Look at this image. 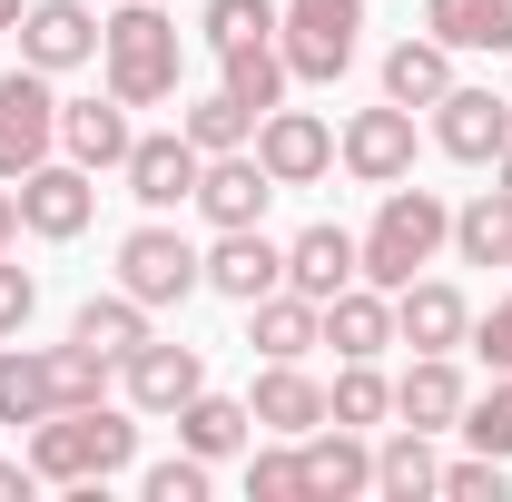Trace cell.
<instances>
[{"label":"cell","instance_id":"1","mask_svg":"<svg viewBox=\"0 0 512 502\" xmlns=\"http://www.w3.org/2000/svg\"><path fill=\"white\" fill-rule=\"evenodd\" d=\"M30 463H40V483H109V473L138 463V424L109 414V404L40 414V424H30Z\"/></svg>","mask_w":512,"mask_h":502},{"label":"cell","instance_id":"2","mask_svg":"<svg viewBox=\"0 0 512 502\" xmlns=\"http://www.w3.org/2000/svg\"><path fill=\"white\" fill-rule=\"evenodd\" d=\"M444 237H453V207H444L434 188H404V178H394L384 207H375V227L355 237V247H365V286H384V296H394V286H414V266H434Z\"/></svg>","mask_w":512,"mask_h":502},{"label":"cell","instance_id":"3","mask_svg":"<svg viewBox=\"0 0 512 502\" xmlns=\"http://www.w3.org/2000/svg\"><path fill=\"white\" fill-rule=\"evenodd\" d=\"M99 60H109V89L128 109L178 99V20H158V0H128L119 20H99Z\"/></svg>","mask_w":512,"mask_h":502},{"label":"cell","instance_id":"4","mask_svg":"<svg viewBox=\"0 0 512 502\" xmlns=\"http://www.w3.org/2000/svg\"><path fill=\"white\" fill-rule=\"evenodd\" d=\"M50 148H60V99H50V69L20 60L10 79H0V178L20 188Z\"/></svg>","mask_w":512,"mask_h":502},{"label":"cell","instance_id":"5","mask_svg":"<svg viewBox=\"0 0 512 502\" xmlns=\"http://www.w3.org/2000/svg\"><path fill=\"white\" fill-rule=\"evenodd\" d=\"M119 286L138 296V306H178V296L207 286V256H197L178 227L148 217V227H128V237H119Z\"/></svg>","mask_w":512,"mask_h":502},{"label":"cell","instance_id":"6","mask_svg":"<svg viewBox=\"0 0 512 502\" xmlns=\"http://www.w3.org/2000/svg\"><path fill=\"white\" fill-rule=\"evenodd\" d=\"M276 20H286V40H276V50H286L296 79H345V69H355V30H365V10H355V0H286Z\"/></svg>","mask_w":512,"mask_h":502},{"label":"cell","instance_id":"7","mask_svg":"<svg viewBox=\"0 0 512 502\" xmlns=\"http://www.w3.org/2000/svg\"><path fill=\"white\" fill-rule=\"evenodd\" d=\"M256 168L276 178V188H316L325 168H335V128L316 109H266L256 119Z\"/></svg>","mask_w":512,"mask_h":502},{"label":"cell","instance_id":"8","mask_svg":"<svg viewBox=\"0 0 512 502\" xmlns=\"http://www.w3.org/2000/svg\"><path fill=\"white\" fill-rule=\"evenodd\" d=\"M197 168H207V158H197V138H188V128H168V138H138V148L119 158L128 197H138V207H158V217L197 197Z\"/></svg>","mask_w":512,"mask_h":502},{"label":"cell","instance_id":"9","mask_svg":"<svg viewBox=\"0 0 512 502\" xmlns=\"http://www.w3.org/2000/svg\"><path fill=\"white\" fill-rule=\"evenodd\" d=\"M89 217H99V188H89V168H79V158H69V168L40 158V168L20 178V227H30V237H50V247H60V237H79Z\"/></svg>","mask_w":512,"mask_h":502},{"label":"cell","instance_id":"10","mask_svg":"<svg viewBox=\"0 0 512 502\" xmlns=\"http://www.w3.org/2000/svg\"><path fill=\"white\" fill-rule=\"evenodd\" d=\"M434 138H444V158H463V168H493L512 148V109L493 89H444L434 99Z\"/></svg>","mask_w":512,"mask_h":502},{"label":"cell","instance_id":"11","mask_svg":"<svg viewBox=\"0 0 512 502\" xmlns=\"http://www.w3.org/2000/svg\"><path fill=\"white\" fill-rule=\"evenodd\" d=\"M345 148V168L365 178V188H394V178H414V109H355V128L335 138Z\"/></svg>","mask_w":512,"mask_h":502},{"label":"cell","instance_id":"12","mask_svg":"<svg viewBox=\"0 0 512 502\" xmlns=\"http://www.w3.org/2000/svg\"><path fill=\"white\" fill-rule=\"evenodd\" d=\"M473 335V306L453 296L444 276H414V286H394V345H414V355H453Z\"/></svg>","mask_w":512,"mask_h":502},{"label":"cell","instance_id":"13","mask_svg":"<svg viewBox=\"0 0 512 502\" xmlns=\"http://www.w3.org/2000/svg\"><path fill=\"white\" fill-rule=\"evenodd\" d=\"M20 60L30 69H79V60H99V20L79 10V0H30L20 10Z\"/></svg>","mask_w":512,"mask_h":502},{"label":"cell","instance_id":"14","mask_svg":"<svg viewBox=\"0 0 512 502\" xmlns=\"http://www.w3.org/2000/svg\"><path fill=\"white\" fill-rule=\"evenodd\" d=\"M296 473H306V502H355V493H375V453L355 443V424H316L306 453H296Z\"/></svg>","mask_w":512,"mask_h":502},{"label":"cell","instance_id":"15","mask_svg":"<svg viewBox=\"0 0 512 502\" xmlns=\"http://www.w3.org/2000/svg\"><path fill=\"white\" fill-rule=\"evenodd\" d=\"M266 197H276V178L256 168L247 148H217V158L197 168V207H207V227H256Z\"/></svg>","mask_w":512,"mask_h":502},{"label":"cell","instance_id":"16","mask_svg":"<svg viewBox=\"0 0 512 502\" xmlns=\"http://www.w3.org/2000/svg\"><path fill=\"white\" fill-rule=\"evenodd\" d=\"M207 286L237 296V306H256V296L286 286V247H266L256 227H217V247H207Z\"/></svg>","mask_w":512,"mask_h":502},{"label":"cell","instance_id":"17","mask_svg":"<svg viewBox=\"0 0 512 502\" xmlns=\"http://www.w3.org/2000/svg\"><path fill=\"white\" fill-rule=\"evenodd\" d=\"M247 414H256V434H316L325 424V384L306 375V355H296V365H266V375H256V394H247Z\"/></svg>","mask_w":512,"mask_h":502},{"label":"cell","instance_id":"18","mask_svg":"<svg viewBox=\"0 0 512 502\" xmlns=\"http://www.w3.org/2000/svg\"><path fill=\"white\" fill-rule=\"evenodd\" d=\"M197 384H207L197 345H158V335H148V345L128 355V404H138V414H178Z\"/></svg>","mask_w":512,"mask_h":502},{"label":"cell","instance_id":"19","mask_svg":"<svg viewBox=\"0 0 512 502\" xmlns=\"http://www.w3.org/2000/svg\"><path fill=\"white\" fill-rule=\"evenodd\" d=\"M247 315H256V335H247V345L266 355V365H296V355H316V345H325V306H316V296H296V286L256 296Z\"/></svg>","mask_w":512,"mask_h":502},{"label":"cell","instance_id":"20","mask_svg":"<svg viewBox=\"0 0 512 502\" xmlns=\"http://www.w3.org/2000/svg\"><path fill=\"white\" fill-rule=\"evenodd\" d=\"M355 276H365V247H355L345 227H306V237L286 247V286L316 296V306H325V296H345Z\"/></svg>","mask_w":512,"mask_h":502},{"label":"cell","instance_id":"21","mask_svg":"<svg viewBox=\"0 0 512 502\" xmlns=\"http://www.w3.org/2000/svg\"><path fill=\"white\" fill-rule=\"evenodd\" d=\"M60 148L79 158V168H119L128 148H138L128 99H119V89H109V99H69V109H60Z\"/></svg>","mask_w":512,"mask_h":502},{"label":"cell","instance_id":"22","mask_svg":"<svg viewBox=\"0 0 512 502\" xmlns=\"http://www.w3.org/2000/svg\"><path fill=\"white\" fill-rule=\"evenodd\" d=\"M325 345L345 355V365H365L394 345V296L384 286H345V296H325Z\"/></svg>","mask_w":512,"mask_h":502},{"label":"cell","instance_id":"23","mask_svg":"<svg viewBox=\"0 0 512 502\" xmlns=\"http://www.w3.org/2000/svg\"><path fill=\"white\" fill-rule=\"evenodd\" d=\"M463 375H453V355H414V375L394 384V414L414 424V434H444V424H463Z\"/></svg>","mask_w":512,"mask_h":502},{"label":"cell","instance_id":"24","mask_svg":"<svg viewBox=\"0 0 512 502\" xmlns=\"http://www.w3.org/2000/svg\"><path fill=\"white\" fill-rule=\"evenodd\" d=\"M444 89H453V50L444 40H394V50H384V99H394V109H434Z\"/></svg>","mask_w":512,"mask_h":502},{"label":"cell","instance_id":"25","mask_svg":"<svg viewBox=\"0 0 512 502\" xmlns=\"http://www.w3.org/2000/svg\"><path fill=\"white\" fill-rule=\"evenodd\" d=\"M69 335H79V345H89V355H109V365H128V355H138V345H148V306H138V296H89V306L69 315Z\"/></svg>","mask_w":512,"mask_h":502},{"label":"cell","instance_id":"26","mask_svg":"<svg viewBox=\"0 0 512 502\" xmlns=\"http://www.w3.org/2000/svg\"><path fill=\"white\" fill-rule=\"evenodd\" d=\"M424 30L444 50H512V0H424Z\"/></svg>","mask_w":512,"mask_h":502},{"label":"cell","instance_id":"27","mask_svg":"<svg viewBox=\"0 0 512 502\" xmlns=\"http://www.w3.org/2000/svg\"><path fill=\"white\" fill-rule=\"evenodd\" d=\"M247 434H256V414H247V404H227V394H207V384L178 404V443H188V453H207V463H227Z\"/></svg>","mask_w":512,"mask_h":502},{"label":"cell","instance_id":"28","mask_svg":"<svg viewBox=\"0 0 512 502\" xmlns=\"http://www.w3.org/2000/svg\"><path fill=\"white\" fill-rule=\"evenodd\" d=\"M217 60H227V99H247L256 119H266V109L286 99V79H296L276 40H237V50H217Z\"/></svg>","mask_w":512,"mask_h":502},{"label":"cell","instance_id":"29","mask_svg":"<svg viewBox=\"0 0 512 502\" xmlns=\"http://www.w3.org/2000/svg\"><path fill=\"white\" fill-rule=\"evenodd\" d=\"M453 247H463V266H512V197L483 188L473 207H453Z\"/></svg>","mask_w":512,"mask_h":502},{"label":"cell","instance_id":"30","mask_svg":"<svg viewBox=\"0 0 512 502\" xmlns=\"http://www.w3.org/2000/svg\"><path fill=\"white\" fill-rule=\"evenodd\" d=\"M434 483H444V463H434V443L414 434V424H404V434H384V443H375V493L414 502V493H434Z\"/></svg>","mask_w":512,"mask_h":502},{"label":"cell","instance_id":"31","mask_svg":"<svg viewBox=\"0 0 512 502\" xmlns=\"http://www.w3.org/2000/svg\"><path fill=\"white\" fill-rule=\"evenodd\" d=\"M79 404H109V355H89L69 335V345H50V414H79Z\"/></svg>","mask_w":512,"mask_h":502},{"label":"cell","instance_id":"32","mask_svg":"<svg viewBox=\"0 0 512 502\" xmlns=\"http://www.w3.org/2000/svg\"><path fill=\"white\" fill-rule=\"evenodd\" d=\"M384 414H394V384L375 375V355H365V365H345L335 394H325V424H355V434H365V424H384Z\"/></svg>","mask_w":512,"mask_h":502},{"label":"cell","instance_id":"33","mask_svg":"<svg viewBox=\"0 0 512 502\" xmlns=\"http://www.w3.org/2000/svg\"><path fill=\"white\" fill-rule=\"evenodd\" d=\"M50 414V355H0V424H40Z\"/></svg>","mask_w":512,"mask_h":502},{"label":"cell","instance_id":"34","mask_svg":"<svg viewBox=\"0 0 512 502\" xmlns=\"http://www.w3.org/2000/svg\"><path fill=\"white\" fill-rule=\"evenodd\" d=\"M178 128L197 138V158H217V148H247V138H256V109H247V99H227V89H217V99H197V109H188Z\"/></svg>","mask_w":512,"mask_h":502},{"label":"cell","instance_id":"35","mask_svg":"<svg viewBox=\"0 0 512 502\" xmlns=\"http://www.w3.org/2000/svg\"><path fill=\"white\" fill-rule=\"evenodd\" d=\"M237 40H276V0H207V50H237Z\"/></svg>","mask_w":512,"mask_h":502},{"label":"cell","instance_id":"36","mask_svg":"<svg viewBox=\"0 0 512 502\" xmlns=\"http://www.w3.org/2000/svg\"><path fill=\"white\" fill-rule=\"evenodd\" d=\"M138 493H148V502H207V453H168V463H148Z\"/></svg>","mask_w":512,"mask_h":502},{"label":"cell","instance_id":"37","mask_svg":"<svg viewBox=\"0 0 512 502\" xmlns=\"http://www.w3.org/2000/svg\"><path fill=\"white\" fill-rule=\"evenodd\" d=\"M463 434H473V453H493V463L512 453V375L493 384L483 404H463Z\"/></svg>","mask_w":512,"mask_h":502},{"label":"cell","instance_id":"38","mask_svg":"<svg viewBox=\"0 0 512 502\" xmlns=\"http://www.w3.org/2000/svg\"><path fill=\"white\" fill-rule=\"evenodd\" d=\"M247 493H256V502H306V473H296V453H256V463H247Z\"/></svg>","mask_w":512,"mask_h":502},{"label":"cell","instance_id":"39","mask_svg":"<svg viewBox=\"0 0 512 502\" xmlns=\"http://www.w3.org/2000/svg\"><path fill=\"white\" fill-rule=\"evenodd\" d=\"M434 493H453V502H503V463H493V453L444 463V483H434Z\"/></svg>","mask_w":512,"mask_h":502},{"label":"cell","instance_id":"40","mask_svg":"<svg viewBox=\"0 0 512 502\" xmlns=\"http://www.w3.org/2000/svg\"><path fill=\"white\" fill-rule=\"evenodd\" d=\"M30 306H40L30 266H10V256H0V335H20V325H30Z\"/></svg>","mask_w":512,"mask_h":502},{"label":"cell","instance_id":"41","mask_svg":"<svg viewBox=\"0 0 512 502\" xmlns=\"http://www.w3.org/2000/svg\"><path fill=\"white\" fill-rule=\"evenodd\" d=\"M473 345H483V365H493V375H512V296L473 325Z\"/></svg>","mask_w":512,"mask_h":502},{"label":"cell","instance_id":"42","mask_svg":"<svg viewBox=\"0 0 512 502\" xmlns=\"http://www.w3.org/2000/svg\"><path fill=\"white\" fill-rule=\"evenodd\" d=\"M40 493V463H0V502H30Z\"/></svg>","mask_w":512,"mask_h":502},{"label":"cell","instance_id":"43","mask_svg":"<svg viewBox=\"0 0 512 502\" xmlns=\"http://www.w3.org/2000/svg\"><path fill=\"white\" fill-rule=\"evenodd\" d=\"M10 237H20V188L0 178V247H10Z\"/></svg>","mask_w":512,"mask_h":502},{"label":"cell","instance_id":"44","mask_svg":"<svg viewBox=\"0 0 512 502\" xmlns=\"http://www.w3.org/2000/svg\"><path fill=\"white\" fill-rule=\"evenodd\" d=\"M20 10H30V0H0V30H20Z\"/></svg>","mask_w":512,"mask_h":502},{"label":"cell","instance_id":"45","mask_svg":"<svg viewBox=\"0 0 512 502\" xmlns=\"http://www.w3.org/2000/svg\"><path fill=\"white\" fill-rule=\"evenodd\" d=\"M493 168H503V197H512V148H503V158H493Z\"/></svg>","mask_w":512,"mask_h":502}]
</instances>
